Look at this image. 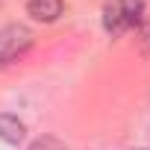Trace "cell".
<instances>
[{"label":"cell","mask_w":150,"mask_h":150,"mask_svg":"<svg viewBox=\"0 0 150 150\" xmlns=\"http://www.w3.org/2000/svg\"><path fill=\"white\" fill-rule=\"evenodd\" d=\"M141 12H144L141 0H106V6H103V27H106V33L121 35V33H127V30L141 24Z\"/></svg>","instance_id":"cell-1"},{"label":"cell","mask_w":150,"mask_h":150,"mask_svg":"<svg viewBox=\"0 0 150 150\" xmlns=\"http://www.w3.org/2000/svg\"><path fill=\"white\" fill-rule=\"evenodd\" d=\"M33 47V33L24 24H9L0 30V68L21 59L27 50Z\"/></svg>","instance_id":"cell-2"},{"label":"cell","mask_w":150,"mask_h":150,"mask_svg":"<svg viewBox=\"0 0 150 150\" xmlns=\"http://www.w3.org/2000/svg\"><path fill=\"white\" fill-rule=\"evenodd\" d=\"M62 9H65L62 0H30V3H27V12L35 21H41V24H53L62 15Z\"/></svg>","instance_id":"cell-3"},{"label":"cell","mask_w":150,"mask_h":150,"mask_svg":"<svg viewBox=\"0 0 150 150\" xmlns=\"http://www.w3.org/2000/svg\"><path fill=\"white\" fill-rule=\"evenodd\" d=\"M24 135H27V127L24 121H18V115H0V138L6 144H18L24 141Z\"/></svg>","instance_id":"cell-4"},{"label":"cell","mask_w":150,"mask_h":150,"mask_svg":"<svg viewBox=\"0 0 150 150\" xmlns=\"http://www.w3.org/2000/svg\"><path fill=\"white\" fill-rule=\"evenodd\" d=\"M30 150H65V144L59 138H53V135H41V138H35L30 144Z\"/></svg>","instance_id":"cell-5"},{"label":"cell","mask_w":150,"mask_h":150,"mask_svg":"<svg viewBox=\"0 0 150 150\" xmlns=\"http://www.w3.org/2000/svg\"><path fill=\"white\" fill-rule=\"evenodd\" d=\"M141 53L150 59V18L141 24Z\"/></svg>","instance_id":"cell-6"}]
</instances>
